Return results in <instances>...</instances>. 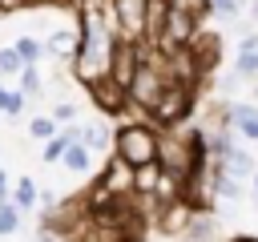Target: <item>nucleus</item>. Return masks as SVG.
<instances>
[{
  "instance_id": "1",
  "label": "nucleus",
  "mask_w": 258,
  "mask_h": 242,
  "mask_svg": "<svg viewBox=\"0 0 258 242\" xmlns=\"http://www.w3.org/2000/svg\"><path fill=\"white\" fill-rule=\"evenodd\" d=\"M77 28H81V40H77V56H73V77L89 89V85H97L113 73V52H117V40H121L109 0H89L81 8Z\"/></svg>"
},
{
  "instance_id": "2",
  "label": "nucleus",
  "mask_w": 258,
  "mask_h": 242,
  "mask_svg": "<svg viewBox=\"0 0 258 242\" xmlns=\"http://www.w3.org/2000/svg\"><path fill=\"white\" fill-rule=\"evenodd\" d=\"M157 161L165 173H173L177 182H185L194 169H202L210 157V145H206V133L202 129H185V125H173V129H161V141H157Z\"/></svg>"
},
{
  "instance_id": "3",
  "label": "nucleus",
  "mask_w": 258,
  "mask_h": 242,
  "mask_svg": "<svg viewBox=\"0 0 258 242\" xmlns=\"http://www.w3.org/2000/svg\"><path fill=\"white\" fill-rule=\"evenodd\" d=\"M165 85H169V69H165V60H161V52L145 44V56H141L137 73H133V77H129V85H125L129 105H133V109H141V113L149 117V113H153V105L161 101Z\"/></svg>"
},
{
  "instance_id": "4",
  "label": "nucleus",
  "mask_w": 258,
  "mask_h": 242,
  "mask_svg": "<svg viewBox=\"0 0 258 242\" xmlns=\"http://www.w3.org/2000/svg\"><path fill=\"white\" fill-rule=\"evenodd\" d=\"M157 141H161V129L153 121H121L113 133V153L137 169L157 161Z\"/></svg>"
},
{
  "instance_id": "5",
  "label": "nucleus",
  "mask_w": 258,
  "mask_h": 242,
  "mask_svg": "<svg viewBox=\"0 0 258 242\" xmlns=\"http://www.w3.org/2000/svg\"><path fill=\"white\" fill-rule=\"evenodd\" d=\"M194 101H198V81H173V77H169V85H165L161 101L153 105L149 121H153L157 129L185 125V121H189V113H194Z\"/></svg>"
},
{
  "instance_id": "6",
  "label": "nucleus",
  "mask_w": 258,
  "mask_h": 242,
  "mask_svg": "<svg viewBox=\"0 0 258 242\" xmlns=\"http://www.w3.org/2000/svg\"><path fill=\"white\" fill-rule=\"evenodd\" d=\"M198 32H202V20L169 4L165 24H161V36H157V44H149V48H161V52H169V48H189Z\"/></svg>"
},
{
  "instance_id": "7",
  "label": "nucleus",
  "mask_w": 258,
  "mask_h": 242,
  "mask_svg": "<svg viewBox=\"0 0 258 242\" xmlns=\"http://www.w3.org/2000/svg\"><path fill=\"white\" fill-rule=\"evenodd\" d=\"M145 4L149 0H109L121 40H141L145 44Z\"/></svg>"
},
{
  "instance_id": "8",
  "label": "nucleus",
  "mask_w": 258,
  "mask_h": 242,
  "mask_svg": "<svg viewBox=\"0 0 258 242\" xmlns=\"http://www.w3.org/2000/svg\"><path fill=\"white\" fill-rule=\"evenodd\" d=\"M97 186H101L97 194H105V198H129V194H133V165L113 153V157H109V169L101 173Z\"/></svg>"
},
{
  "instance_id": "9",
  "label": "nucleus",
  "mask_w": 258,
  "mask_h": 242,
  "mask_svg": "<svg viewBox=\"0 0 258 242\" xmlns=\"http://www.w3.org/2000/svg\"><path fill=\"white\" fill-rule=\"evenodd\" d=\"M89 97H93V105L101 109V113H121V109H129V93H125V85H117L113 77H105V81H97V85H89Z\"/></svg>"
},
{
  "instance_id": "10",
  "label": "nucleus",
  "mask_w": 258,
  "mask_h": 242,
  "mask_svg": "<svg viewBox=\"0 0 258 242\" xmlns=\"http://www.w3.org/2000/svg\"><path fill=\"white\" fill-rule=\"evenodd\" d=\"M189 48H194V60H198L202 73H210V69L218 65V56H222V40H218V32H206V28L194 36Z\"/></svg>"
},
{
  "instance_id": "11",
  "label": "nucleus",
  "mask_w": 258,
  "mask_h": 242,
  "mask_svg": "<svg viewBox=\"0 0 258 242\" xmlns=\"http://www.w3.org/2000/svg\"><path fill=\"white\" fill-rule=\"evenodd\" d=\"M77 40H81V28H56V32L44 40V52L56 56V60H73V56H77Z\"/></svg>"
},
{
  "instance_id": "12",
  "label": "nucleus",
  "mask_w": 258,
  "mask_h": 242,
  "mask_svg": "<svg viewBox=\"0 0 258 242\" xmlns=\"http://www.w3.org/2000/svg\"><path fill=\"white\" fill-rule=\"evenodd\" d=\"M226 113H230V121H234V129H238V133H246L250 141H258V105L234 101V105H226Z\"/></svg>"
},
{
  "instance_id": "13",
  "label": "nucleus",
  "mask_w": 258,
  "mask_h": 242,
  "mask_svg": "<svg viewBox=\"0 0 258 242\" xmlns=\"http://www.w3.org/2000/svg\"><path fill=\"white\" fill-rule=\"evenodd\" d=\"M218 165H222V173H230V177H254V169H258L254 157H250L246 149H238V145L226 149V153L218 157Z\"/></svg>"
},
{
  "instance_id": "14",
  "label": "nucleus",
  "mask_w": 258,
  "mask_h": 242,
  "mask_svg": "<svg viewBox=\"0 0 258 242\" xmlns=\"http://www.w3.org/2000/svg\"><path fill=\"white\" fill-rule=\"evenodd\" d=\"M64 169H73V173H89L93 169V149L85 145V141H69V149H64Z\"/></svg>"
},
{
  "instance_id": "15",
  "label": "nucleus",
  "mask_w": 258,
  "mask_h": 242,
  "mask_svg": "<svg viewBox=\"0 0 258 242\" xmlns=\"http://www.w3.org/2000/svg\"><path fill=\"white\" fill-rule=\"evenodd\" d=\"M81 141L97 153V149H109V145H113V133H109L105 121H89V125H81Z\"/></svg>"
},
{
  "instance_id": "16",
  "label": "nucleus",
  "mask_w": 258,
  "mask_h": 242,
  "mask_svg": "<svg viewBox=\"0 0 258 242\" xmlns=\"http://www.w3.org/2000/svg\"><path fill=\"white\" fill-rule=\"evenodd\" d=\"M210 238H214V218L206 210H198L185 226V242H210Z\"/></svg>"
},
{
  "instance_id": "17",
  "label": "nucleus",
  "mask_w": 258,
  "mask_h": 242,
  "mask_svg": "<svg viewBox=\"0 0 258 242\" xmlns=\"http://www.w3.org/2000/svg\"><path fill=\"white\" fill-rule=\"evenodd\" d=\"M12 202H16L20 210H32V206L40 202V190H36V182H32V177H20V182H16V190H12Z\"/></svg>"
},
{
  "instance_id": "18",
  "label": "nucleus",
  "mask_w": 258,
  "mask_h": 242,
  "mask_svg": "<svg viewBox=\"0 0 258 242\" xmlns=\"http://www.w3.org/2000/svg\"><path fill=\"white\" fill-rule=\"evenodd\" d=\"M16 52H20L24 65H40V56H44V40H36V36H20V40H16Z\"/></svg>"
},
{
  "instance_id": "19",
  "label": "nucleus",
  "mask_w": 258,
  "mask_h": 242,
  "mask_svg": "<svg viewBox=\"0 0 258 242\" xmlns=\"http://www.w3.org/2000/svg\"><path fill=\"white\" fill-rule=\"evenodd\" d=\"M16 230H20V206L4 198V202H0V238H4V234H16Z\"/></svg>"
},
{
  "instance_id": "20",
  "label": "nucleus",
  "mask_w": 258,
  "mask_h": 242,
  "mask_svg": "<svg viewBox=\"0 0 258 242\" xmlns=\"http://www.w3.org/2000/svg\"><path fill=\"white\" fill-rule=\"evenodd\" d=\"M69 141H73V137H69V129H64V133H56V137H48V141H44V153H40V157H44V165H48V161H60V157H64V149H69Z\"/></svg>"
},
{
  "instance_id": "21",
  "label": "nucleus",
  "mask_w": 258,
  "mask_h": 242,
  "mask_svg": "<svg viewBox=\"0 0 258 242\" xmlns=\"http://www.w3.org/2000/svg\"><path fill=\"white\" fill-rule=\"evenodd\" d=\"M20 69H24V60H20V52H16V44H8V48H0V77H20Z\"/></svg>"
},
{
  "instance_id": "22",
  "label": "nucleus",
  "mask_w": 258,
  "mask_h": 242,
  "mask_svg": "<svg viewBox=\"0 0 258 242\" xmlns=\"http://www.w3.org/2000/svg\"><path fill=\"white\" fill-rule=\"evenodd\" d=\"M40 85H44V81H40V69H36V65H24V69H20V93H24V97H36Z\"/></svg>"
},
{
  "instance_id": "23",
  "label": "nucleus",
  "mask_w": 258,
  "mask_h": 242,
  "mask_svg": "<svg viewBox=\"0 0 258 242\" xmlns=\"http://www.w3.org/2000/svg\"><path fill=\"white\" fill-rule=\"evenodd\" d=\"M28 133L40 137V141H48V137H56L60 129H56V117H32V121H28Z\"/></svg>"
},
{
  "instance_id": "24",
  "label": "nucleus",
  "mask_w": 258,
  "mask_h": 242,
  "mask_svg": "<svg viewBox=\"0 0 258 242\" xmlns=\"http://www.w3.org/2000/svg\"><path fill=\"white\" fill-rule=\"evenodd\" d=\"M218 198H242V177H230V173H218Z\"/></svg>"
},
{
  "instance_id": "25",
  "label": "nucleus",
  "mask_w": 258,
  "mask_h": 242,
  "mask_svg": "<svg viewBox=\"0 0 258 242\" xmlns=\"http://www.w3.org/2000/svg\"><path fill=\"white\" fill-rule=\"evenodd\" d=\"M234 69H238L242 77H254V81H258V48H250V52H238Z\"/></svg>"
},
{
  "instance_id": "26",
  "label": "nucleus",
  "mask_w": 258,
  "mask_h": 242,
  "mask_svg": "<svg viewBox=\"0 0 258 242\" xmlns=\"http://www.w3.org/2000/svg\"><path fill=\"white\" fill-rule=\"evenodd\" d=\"M169 4L181 8V12H189V16H198V20L210 16V0H169Z\"/></svg>"
},
{
  "instance_id": "27",
  "label": "nucleus",
  "mask_w": 258,
  "mask_h": 242,
  "mask_svg": "<svg viewBox=\"0 0 258 242\" xmlns=\"http://www.w3.org/2000/svg\"><path fill=\"white\" fill-rule=\"evenodd\" d=\"M210 12H214V16H226V20H234V16L242 12V0H210Z\"/></svg>"
},
{
  "instance_id": "28",
  "label": "nucleus",
  "mask_w": 258,
  "mask_h": 242,
  "mask_svg": "<svg viewBox=\"0 0 258 242\" xmlns=\"http://www.w3.org/2000/svg\"><path fill=\"white\" fill-rule=\"evenodd\" d=\"M20 109H24V93L4 89V93H0V113H20Z\"/></svg>"
},
{
  "instance_id": "29",
  "label": "nucleus",
  "mask_w": 258,
  "mask_h": 242,
  "mask_svg": "<svg viewBox=\"0 0 258 242\" xmlns=\"http://www.w3.org/2000/svg\"><path fill=\"white\" fill-rule=\"evenodd\" d=\"M52 117H56V121H73V117H77V105H69V101H60V105L52 109Z\"/></svg>"
},
{
  "instance_id": "30",
  "label": "nucleus",
  "mask_w": 258,
  "mask_h": 242,
  "mask_svg": "<svg viewBox=\"0 0 258 242\" xmlns=\"http://www.w3.org/2000/svg\"><path fill=\"white\" fill-rule=\"evenodd\" d=\"M250 48H258V32H246L242 44H238V52H250Z\"/></svg>"
},
{
  "instance_id": "31",
  "label": "nucleus",
  "mask_w": 258,
  "mask_h": 242,
  "mask_svg": "<svg viewBox=\"0 0 258 242\" xmlns=\"http://www.w3.org/2000/svg\"><path fill=\"white\" fill-rule=\"evenodd\" d=\"M4 198H8V173L0 169V202H4Z\"/></svg>"
},
{
  "instance_id": "32",
  "label": "nucleus",
  "mask_w": 258,
  "mask_h": 242,
  "mask_svg": "<svg viewBox=\"0 0 258 242\" xmlns=\"http://www.w3.org/2000/svg\"><path fill=\"white\" fill-rule=\"evenodd\" d=\"M250 12H254V20H258V0H254V4H250Z\"/></svg>"
},
{
  "instance_id": "33",
  "label": "nucleus",
  "mask_w": 258,
  "mask_h": 242,
  "mask_svg": "<svg viewBox=\"0 0 258 242\" xmlns=\"http://www.w3.org/2000/svg\"><path fill=\"white\" fill-rule=\"evenodd\" d=\"M254 194H258V169H254Z\"/></svg>"
},
{
  "instance_id": "34",
  "label": "nucleus",
  "mask_w": 258,
  "mask_h": 242,
  "mask_svg": "<svg viewBox=\"0 0 258 242\" xmlns=\"http://www.w3.org/2000/svg\"><path fill=\"white\" fill-rule=\"evenodd\" d=\"M234 242H254V238H234Z\"/></svg>"
},
{
  "instance_id": "35",
  "label": "nucleus",
  "mask_w": 258,
  "mask_h": 242,
  "mask_svg": "<svg viewBox=\"0 0 258 242\" xmlns=\"http://www.w3.org/2000/svg\"><path fill=\"white\" fill-rule=\"evenodd\" d=\"M0 93H4V85H0Z\"/></svg>"
}]
</instances>
